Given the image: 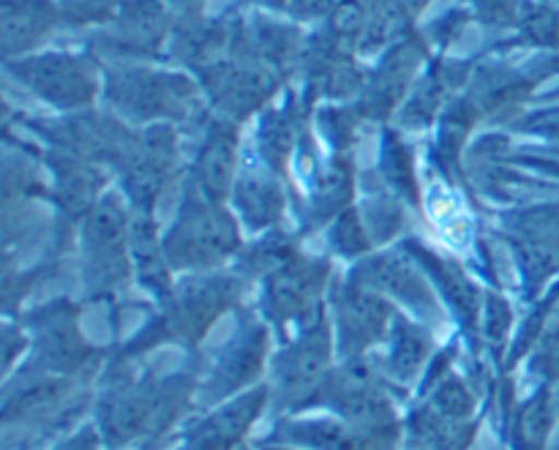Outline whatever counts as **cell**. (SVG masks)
<instances>
[{
	"label": "cell",
	"mask_w": 559,
	"mask_h": 450,
	"mask_svg": "<svg viewBox=\"0 0 559 450\" xmlns=\"http://www.w3.org/2000/svg\"><path fill=\"white\" fill-rule=\"evenodd\" d=\"M191 393L194 380L189 375L118 382L104 393L96 410L104 446L123 448L131 440L164 435L189 407Z\"/></svg>",
	"instance_id": "1"
},
{
	"label": "cell",
	"mask_w": 559,
	"mask_h": 450,
	"mask_svg": "<svg viewBox=\"0 0 559 450\" xmlns=\"http://www.w3.org/2000/svg\"><path fill=\"white\" fill-rule=\"evenodd\" d=\"M240 300V284L229 276H197L175 284L164 298V311L129 344V353H142L156 344L178 342L194 347L213 322Z\"/></svg>",
	"instance_id": "2"
},
{
	"label": "cell",
	"mask_w": 559,
	"mask_h": 450,
	"mask_svg": "<svg viewBox=\"0 0 559 450\" xmlns=\"http://www.w3.org/2000/svg\"><path fill=\"white\" fill-rule=\"evenodd\" d=\"M240 249L238 222L224 211L218 200H211L197 186V194L189 191L180 205L173 229L164 238V251L173 271H205L222 265L227 257Z\"/></svg>",
	"instance_id": "3"
},
{
	"label": "cell",
	"mask_w": 559,
	"mask_h": 450,
	"mask_svg": "<svg viewBox=\"0 0 559 450\" xmlns=\"http://www.w3.org/2000/svg\"><path fill=\"white\" fill-rule=\"evenodd\" d=\"M306 407H328L338 418L364 429H396V407L388 396L380 375L360 358H344L338 369H331L320 391Z\"/></svg>",
	"instance_id": "4"
},
{
	"label": "cell",
	"mask_w": 559,
	"mask_h": 450,
	"mask_svg": "<svg viewBox=\"0 0 559 450\" xmlns=\"http://www.w3.org/2000/svg\"><path fill=\"white\" fill-rule=\"evenodd\" d=\"M131 213L120 197L107 194L91 208L82 229L85 279L96 289H112L131 276Z\"/></svg>",
	"instance_id": "5"
},
{
	"label": "cell",
	"mask_w": 559,
	"mask_h": 450,
	"mask_svg": "<svg viewBox=\"0 0 559 450\" xmlns=\"http://www.w3.org/2000/svg\"><path fill=\"white\" fill-rule=\"evenodd\" d=\"M331 325L325 315H320L314 322L300 328V336L273 360V388L278 404L304 410L331 375Z\"/></svg>",
	"instance_id": "6"
},
{
	"label": "cell",
	"mask_w": 559,
	"mask_h": 450,
	"mask_svg": "<svg viewBox=\"0 0 559 450\" xmlns=\"http://www.w3.org/2000/svg\"><path fill=\"white\" fill-rule=\"evenodd\" d=\"M331 265L317 260H289L278 271L267 273L265 279V315L276 325L306 328L322 315L320 298L325 289Z\"/></svg>",
	"instance_id": "7"
},
{
	"label": "cell",
	"mask_w": 559,
	"mask_h": 450,
	"mask_svg": "<svg viewBox=\"0 0 559 450\" xmlns=\"http://www.w3.org/2000/svg\"><path fill=\"white\" fill-rule=\"evenodd\" d=\"M333 315H336L338 347L344 358H360L366 350L391 336L393 322L399 317L385 295L366 287L358 279L342 284L333 293Z\"/></svg>",
	"instance_id": "8"
},
{
	"label": "cell",
	"mask_w": 559,
	"mask_h": 450,
	"mask_svg": "<svg viewBox=\"0 0 559 450\" xmlns=\"http://www.w3.org/2000/svg\"><path fill=\"white\" fill-rule=\"evenodd\" d=\"M16 76L38 96L63 109L85 107L96 96V76L91 66L74 55H44L25 60L16 69Z\"/></svg>",
	"instance_id": "9"
},
{
	"label": "cell",
	"mask_w": 559,
	"mask_h": 450,
	"mask_svg": "<svg viewBox=\"0 0 559 450\" xmlns=\"http://www.w3.org/2000/svg\"><path fill=\"white\" fill-rule=\"evenodd\" d=\"M267 399H271V388L254 386L249 391L238 393V396L227 399L222 407L207 413L205 418L197 421L189 431H186V446L197 450H235L246 440L251 426L265 410Z\"/></svg>",
	"instance_id": "10"
},
{
	"label": "cell",
	"mask_w": 559,
	"mask_h": 450,
	"mask_svg": "<svg viewBox=\"0 0 559 450\" xmlns=\"http://www.w3.org/2000/svg\"><path fill=\"white\" fill-rule=\"evenodd\" d=\"M175 137L167 129H151L142 140L131 142V151L120 162L126 175V189H129L134 208L153 211L158 194L167 186L175 167Z\"/></svg>",
	"instance_id": "11"
},
{
	"label": "cell",
	"mask_w": 559,
	"mask_h": 450,
	"mask_svg": "<svg viewBox=\"0 0 559 450\" xmlns=\"http://www.w3.org/2000/svg\"><path fill=\"white\" fill-rule=\"evenodd\" d=\"M284 442L306 450H393L402 429H364L344 418L284 421L278 429Z\"/></svg>",
	"instance_id": "12"
},
{
	"label": "cell",
	"mask_w": 559,
	"mask_h": 450,
	"mask_svg": "<svg viewBox=\"0 0 559 450\" xmlns=\"http://www.w3.org/2000/svg\"><path fill=\"white\" fill-rule=\"evenodd\" d=\"M33 322H36V358L44 371L74 375L87 364L93 350L76 328L74 309H63V306L44 309L33 317Z\"/></svg>",
	"instance_id": "13"
},
{
	"label": "cell",
	"mask_w": 559,
	"mask_h": 450,
	"mask_svg": "<svg viewBox=\"0 0 559 450\" xmlns=\"http://www.w3.org/2000/svg\"><path fill=\"white\" fill-rule=\"evenodd\" d=\"M267 358V328L249 325L218 358L205 382V393L213 402L233 399L257 382Z\"/></svg>",
	"instance_id": "14"
},
{
	"label": "cell",
	"mask_w": 559,
	"mask_h": 450,
	"mask_svg": "<svg viewBox=\"0 0 559 450\" xmlns=\"http://www.w3.org/2000/svg\"><path fill=\"white\" fill-rule=\"evenodd\" d=\"M358 282L366 287L377 289L385 298H396L402 304L413 306L420 315H435L437 311V293L431 284L420 276L413 260L402 254H380L374 260L364 262L355 273Z\"/></svg>",
	"instance_id": "15"
},
{
	"label": "cell",
	"mask_w": 559,
	"mask_h": 450,
	"mask_svg": "<svg viewBox=\"0 0 559 450\" xmlns=\"http://www.w3.org/2000/svg\"><path fill=\"white\" fill-rule=\"evenodd\" d=\"M178 76L164 74H126L115 82L112 96L126 112H134L136 118H153V115H186L189 112V91Z\"/></svg>",
	"instance_id": "16"
},
{
	"label": "cell",
	"mask_w": 559,
	"mask_h": 450,
	"mask_svg": "<svg viewBox=\"0 0 559 450\" xmlns=\"http://www.w3.org/2000/svg\"><path fill=\"white\" fill-rule=\"evenodd\" d=\"M129 249L131 268H134L142 287L151 289L158 298H167L173 293V265H169L167 251H164V240L156 238V222H153L151 211L134 208V213H131Z\"/></svg>",
	"instance_id": "17"
},
{
	"label": "cell",
	"mask_w": 559,
	"mask_h": 450,
	"mask_svg": "<svg viewBox=\"0 0 559 450\" xmlns=\"http://www.w3.org/2000/svg\"><path fill=\"white\" fill-rule=\"evenodd\" d=\"M194 180L211 200L224 202L238 180V134L233 126L218 123L207 134L194 167Z\"/></svg>",
	"instance_id": "18"
},
{
	"label": "cell",
	"mask_w": 559,
	"mask_h": 450,
	"mask_svg": "<svg viewBox=\"0 0 559 450\" xmlns=\"http://www.w3.org/2000/svg\"><path fill=\"white\" fill-rule=\"evenodd\" d=\"M52 173L55 194L71 216H87L91 208L102 200L98 191L104 189V175L87 158L76 153H60V158H52Z\"/></svg>",
	"instance_id": "19"
},
{
	"label": "cell",
	"mask_w": 559,
	"mask_h": 450,
	"mask_svg": "<svg viewBox=\"0 0 559 450\" xmlns=\"http://www.w3.org/2000/svg\"><path fill=\"white\" fill-rule=\"evenodd\" d=\"M435 353V342L426 328L396 317L391 331V353H388V377L399 386H413L424 375Z\"/></svg>",
	"instance_id": "20"
},
{
	"label": "cell",
	"mask_w": 559,
	"mask_h": 450,
	"mask_svg": "<svg viewBox=\"0 0 559 450\" xmlns=\"http://www.w3.org/2000/svg\"><path fill=\"white\" fill-rule=\"evenodd\" d=\"M233 194L238 213L254 229L278 222L284 211V191L278 186L276 175L260 173V169H243L235 180Z\"/></svg>",
	"instance_id": "21"
},
{
	"label": "cell",
	"mask_w": 559,
	"mask_h": 450,
	"mask_svg": "<svg viewBox=\"0 0 559 450\" xmlns=\"http://www.w3.org/2000/svg\"><path fill=\"white\" fill-rule=\"evenodd\" d=\"M71 375H52V371H38L31 380L20 382L16 391L5 393L3 404V418L5 424H14V421L36 418V415L49 413L55 410V404L63 396H69L71 388Z\"/></svg>",
	"instance_id": "22"
},
{
	"label": "cell",
	"mask_w": 559,
	"mask_h": 450,
	"mask_svg": "<svg viewBox=\"0 0 559 450\" xmlns=\"http://www.w3.org/2000/svg\"><path fill=\"white\" fill-rule=\"evenodd\" d=\"M409 437L415 450H467L475 435V421H456L424 404L409 415Z\"/></svg>",
	"instance_id": "23"
},
{
	"label": "cell",
	"mask_w": 559,
	"mask_h": 450,
	"mask_svg": "<svg viewBox=\"0 0 559 450\" xmlns=\"http://www.w3.org/2000/svg\"><path fill=\"white\" fill-rule=\"evenodd\" d=\"M55 14L44 0H3V42L9 52H22L44 38Z\"/></svg>",
	"instance_id": "24"
},
{
	"label": "cell",
	"mask_w": 559,
	"mask_h": 450,
	"mask_svg": "<svg viewBox=\"0 0 559 450\" xmlns=\"http://www.w3.org/2000/svg\"><path fill=\"white\" fill-rule=\"evenodd\" d=\"M555 393H551V386H544L519 407L516 421H513V448L546 450L555 431Z\"/></svg>",
	"instance_id": "25"
},
{
	"label": "cell",
	"mask_w": 559,
	"mask_h": 450,
	"mask_svg": "<svg viewBox=\"0 0 559 450\" xmlns=\"http://www.w3.org/2000/svg\"><path fill=\"white\" fill-rule=\"evenodd\" d=\"M273 91V82L265 71L260 69H233L227 76L218 80V102L235 115H246L254 107H260Z\"/></svg>",
	"instance_id": "26"
},
{
	"label": "cell",
	"mask_w": 559,
	"mask_h": 450,
	"mask_svg": "<svg viewBox=\"0 0 559 450\" xmlns=\"http://www.w3.org/2000/svg\"><path fill=\"white\" fill-rule=\"evenodd\" d=\"M353 194V173L347 164L333 162L325 175H320L314 189V205L322 216L336 211H347V197Z\"/></svg>",
	"instance_id": "27"
},
{
	"label": "cell",
	"mask_w": 559,
	"mask_h": 450,
	"mask_svg": "<svg viewBox=\"0 0 559 450\" xmlns=\"http://www.w3.org/2000/svg\"><path fill=\"white\" fill-rule=\"evenodd\" d=\"M429 407H435L437 413L448 415V418H456V421H475V399L473 393L467 391L459 377H445V380L437 382L435 393L426 399Z\"/></svg>",
	"instance_id": "28"
},
{
	"label": "cell",
	"mask_w": 559,
	"mask_h": 450,
	"mask_svg": "<svg viewBox=\"0 0 559 450\" xmlns=\"http://www.w3.org/2000/svg\"><path fill=\"white\" fill-rule=\"evenodd\" d=\"M333 246H336V249L347 257L364 254V251L371 249L369 233H366L358 211L338 213L336 224H333Z\"/></svg>",
	"instance_id": "29"
},
{
	"label": "cell",
	"mask_w": 559,
	"mask_h": 450,
	"mask_svg": "<svg viewBox=\"0 0 559 450\" xmlns=\"http://www.w3.org/2000/svg\"><path fill=\"white\" fill-rule=\"evenodd\" d=\"M385 169L393 189L402 191V194L409 197V200H418V189H415V175H413V158H409L407 147H404L399 140L388 142Z\"/></svg>",
	"instance_id": "30"
},
{
	"label": "cell",
	"mask_w": 559,
	"mask_h": 450,
	"mask_svg": "<svg viewBox=\"0 0 559 450\" xmlns=\"http://www.w3.org/2000/svg\"><path fill=\"white\" fill-rule=\"evenodd\" d=\"M484 339L491 344V347H502L513 328V315H511V306L508 300H502L500 295H489L484 306Z\"/></svg>",
	"instance_id": "31"
},
{
	"label": "cell",
	"mask_w": 559,
	"mask_h": 450,
	"mask_svg": "<svg viewBox=\"0 0 559 450\" xmlns=\"http://www.w3.org/2000/svg\"><path fill=\"white\" fill-rule=\"evenodd\" d=\"M538 369L540 375H544L546 386H555V382H559V320L551 325V331L546 333L544 342H540Z\"/></svg>",
	"instance_id": "32"
},
{
	"label": "cell",
	"mask_w": 559,
	"mask_h": 450,
	"mask_svg": "<svg viewBox=\"0 0 559 450\" xmlns=\"http://www.w3.org/2000/svg\"><path fill=\"white\" fill-rule=\"evenodd\" d=\"M102 446H104L102 431L93 429V426H85V429H80L76 435H71L69 440L60 442V446L52 450H102Z\"/></svg>",
	"instance_id": "33"
},
{
	"label": "cell",
	"mask_w": 559,
	"mask_h": 450,
	"mask_svg": "<svg viewBox=\"0 0 559 450\" xmlns=\"http://www.w3.org/2000/svg\"><path fill=\"white\" fill-rule=\"evenodd\" d=\"M295 9V14L300 16H322L328 11H336L342 5V0H289Z\"/></svg>",
	"instance_id": "34"
},
{
	"label": "cell",
	"mask_w": 559,
	"mask_h": 450,
	"mask_svg": "<svg viewBox=\"0 0 559 450\" xmlns=\"http://www.w3.org/2000/svg\"><path fill=\"white\" fill-rule=\"evenodd\" d=\"M262 450H306V448H298V446H295V448H273V446H265Z\"/></svg>",
	"instance_id": "35"
},
{
	"label": "cell",
	"mask_w": 559,
	"mask_h": 450,
	"mask_svg": "<svg viewBox=\"0 0 559 450\" xmlns=\"http://www.w3.org/2000/svg\"><path fill=\"white\" fill-rule=\"evenodd\" d=\"M180 450H197V448H191V446H186V448H180Z\"/></svg>",
	"instance_id": "36"
},
{
	"label": "cell",
	"mask_w": 559,
	"mask_h": 450,
	"mask_svg": "<svg viewBox=\"0 0 559 450\" xmlns=\"http://www.w3.org/2000/svg\"><path fill=\"white\" fill-rule=\"evenodd\" d=\"M235 450H249V448H235Z\"/></svg>",
	"instance_id": "37"
}]
</instances>
